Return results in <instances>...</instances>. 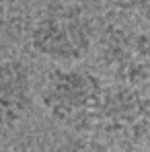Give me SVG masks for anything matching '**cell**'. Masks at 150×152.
Returning <instances> with one entry per match:
<instances>
[{"label": "cell", "instance_id": "4", "mask_svg": "<svg viewBox=\"0 0 150 152\" xmlns=\"http://www.w3.org/2000/svg\"><path fill=\"white\" fill-rule=\"evenodd\" d=\"M33 103V80L25 62L0 60V126L17 124Z\"/></svg>", "mask_w": 150, "mask_h": 152}, {"label": "cell", "instance_id": "3", "mask_svg": "<svg viewBox=\"0 0 150 152\" xmlns=\"http://www.w3.org/2000/svg\"><path fill=\"white\" fill-rule=\"evenodd\" d=\"M101 62L121 84H140L150 78V39L144 33L107 27L101 37Z\"/></svg>", "mask_w": 150, "mask_h": 152}, {"label": "cell", "instance_id": "6", "mask_svg": "<svg viewBox=\"0 0 150 152\" xmlns=\"http://www.w3.org/2000/svg\"><path fill=\"white\" fill-rule=\"evenodd\" d=\"M6 21V0H0V27Z\"/></svg>", "mask_w": 150, "mask_h": 152}, {"label": "cell", "instance_id": "2", "mask_svg": "<svg viewBox=\"0 0 150 152\" xmlns=\"http://www.w3.org/2000/svg\"><path fill=\"white\" fill-rule=\"evenodd\" d=\"M103 82L97 74L80 68H53L41 86V101L53 117L78 121L99 113Z\"/></svg>", "mask_w": 150, "mask_h": 152}, {"label": "cell", "instance_id": "1", "mask_svg": "<svg viewBox=\"0 0 150 152\" xmlns=\"http://www.w3.org/2000/svg\"><path fill=\"white\" fill-rule=\"evenodd\" d=\"M93 21L76 4H50L31 27L29 43L51 62H80L93 45Z\"/></svg>", "mask_w": 150, "mask_h": 152}, {"label": "cell", "instance_id": "5", "mask_svg": "<svg viewBox=\"0 0 150 152\" xmlns=\"http://www.w3.org/2000/svg\"><path fill=\"white\" fill-rule=\"evenodd\" d=\"M115 4L121 8H142V6H148L150 0H115Z\"/></svg>", "mask_w": 150, "mask_h": 152}]
</instances>
